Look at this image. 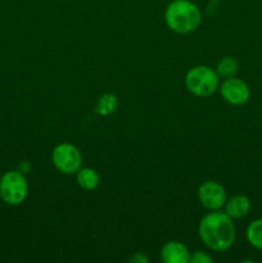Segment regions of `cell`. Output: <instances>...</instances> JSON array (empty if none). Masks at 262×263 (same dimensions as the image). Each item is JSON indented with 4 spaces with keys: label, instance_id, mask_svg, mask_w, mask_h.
<instances>
[{
    "label": "cell",
    "instance_id": "5",
    "mask_svg": "<svg viewBox=\"0 0 262 263\" xmlns=\"http://www.w3.org/2000/svg\"><path fill=\"white\" fill-rule=\"evenodd\" d=\"M51 162L59 172L72 175L82 167V154L73 144L61 143L51 152Z\"/></svg>",
    "mask_w": 262,
    "mask_h": 263
},
{
    "label": "cell",
    "instance_id": "2",
    "mask_svg": "<svg viewBox=\"0 0 262 263\" xmlns=\"http://www.w3.org/2000/svg\"><path fill=\"white\" fill-rule=\"evenodd\" d=\"M167 27L176 33H190L202 23V12L190 0H172L164 10Z\"/></svg>",
    "mask_w": 262,
    "mask_h": 263
},
{
    "label": "cell",
    "instance_id": "10",
    "mask_svg": "<svg viewBox=\"0 0 262 263\" xmlns=\"http://www.w3.org/2000/svg\"><path fill=\"white\" fill-rule=\"evenodd\" d=\"M77 184L81 189L86 190V192H91L99 186L100 176L94 168H89V167H81L79 171L76 172Z\"/></svg>",
    "mask_w": 262,
    "mask_h": 263
},
{
    "label": "cell",
    "instance_id": "8",
    "mask_svg": "<svg viewBox=\"0 0 262 263\" xmlns=\"http://www.w3.org/2000/svg\"><path fill=\"white\" fill-rule=\"evenodd\" d=\"M190 252L181 241H167L159 252V258L164 263H189Z\"/></svg>",
    "mask_w": 262,
    "mask_h": 263
},
{
    "label": "cell",
    "instance_id": "13",
    "mask_svg": "<svg viewBox=\"0 0 262 263\" xmlns=\"http://www.w3.org/2000/svg\"><path fill=\"white\" fill-rule=\"evenodd\" d=\"M246 238L253 248L262 251V218L252 221L246 231Z\"/></svg>",
    "mask_w": 262,
    "mask_h": 263
},
{
    "label": "cell",
    "instance_id": "6",
    "mask_svg": "<svg viewBox=\"0 0 262 263\" xmlns=\"http://www.w3.org/2000/svg\"><path fill=\"white\" fill-rule=\"evenodd\" d=\"M226 199V190L218 181L208 180L198 187V200L208 211H218L223 208Z\"/></svg>",
    "mask_w": 262,
    "mask_h": 263
},
{
    "label": "cell",
    "instance_id": "9",
    "mask_svg": "<svg viewBox=\"0 0 262 263\" xmlns=\"http://www.w3.org/2000/svg\"><path fill=\"white\" fill-rule=\"evenodd\" d=\"M225 211L223 212L233 220H240V218L246 217L251 210V200L247 195L236 194L226 199L225 205H223Z\"/></svg>",
    "mask_w": 262,
    "mask_h": 263
},
{
    "label": "cell",
    "instance_id": "1",
    "mask_svg": "<svg viewBox=\"0 0 262 263\" xmlns=\"http://www.w3.org/2000/svg\"><path fill=\"white\" fill-rule=\"evenodd\" d=\"M198 235L203 244L211 251H228L233 247L236 238L234 220L221 210L211 211L199 221Z\"/></svg>",
    "mask_w": 262,
    "mask_h": 263
},
{
    "label": "cell",
    "instance_id": "15",
    "mask_svg": "<svg viewBox=\"0 0 262 263\" xmlns=\"http://www.w3.org/2000/svg\"><path fill=\"white\" fill-rule=\"evenodd\" d=\"M130 261L134 263H146L149 261V258L146 256H144V253H134L133 256L130 257Z\"/></svg>",
    "mask_w": 262,
    "mask_h": 263
},
{
    "label": "cell",
    "instance_id": "11",
    "mask_svg": "<svg viewBox=\"0 0 262 263\" xmlns=\"http://www.w3.org/2000/svg\"><path fill=\"white\" fill-rule=\"evenodd\" d=\"M118 107V97L113 92H104L98 98V102L95 104V113L99 116H110L117 110Z\"/></svg>",
    "mask_w": 262,
    "mask_h": 263
},
{
    "label": "cell",
    "instance_id": "7",
    "mask_svg": "<svg viewBox=\"0 0 262 263\" xmlns=\"http://www.w3.org/2000/svg\"><path fill=\"white\" fill-rule=\"evenodd\" d=\"M220 94L226 103L231 105H243L251 98V89L248 84L236 76L223 80L218 86Z\"/></svg>",
    "mask_w": 262,
    "mask_h": 263
},
{
    "label": "cell",
    "instance_id": "3",
    "mask_svg": "<svg viewBox=\"0 0 262 263\" xmlns=\"http://www.w3.org/2000/svg\"><path fill=\"white\" fill-rule=\"evenodd\" d=\"M185 86L190 94L207 98L215 94L220 86V76L208 66H194L185 74Z\"/></svg>",
    "mask_w": 262,
    "mask_h": 263
},
{
    "label": "cell",
    "instance_id": "4",
    "mask_svg": "<svg viewBox=\"0 0 262 263\" xmlns=\"http://www.w3.org/2000/svg\"><path fill=\"white\" fill-rule=\"evenodd\" d=\"M28 195V184L25 174L18 170L7 171L0 177V198L8 205H20Z\"/></svg>",
    "mask_w": 262,
    "mask_h": 263
},
{
    "label": "cell",
    "instance_id": "16",
    "mask_svg": "<svg viewBox=\"0 0 262 263\" xmlns=\"http://www.w3.org/2000/svg\"><path fill=\"white\" fill-rule=\"evenodd\" d=\"M18 171H21L22 174H25V172H28V171H30V164H28L26 161H22L20 163V166H18Z\"/></svg>",
    "mask_w": 262,
    "mask_h": 263
},
{
    "label": "cell",
    "instance_id": "14",
    "mask_svg": "<svg viewBox=\"0 0 262 263\" xmlns=\"http://www.w3.org/2000/svg\"><path fill=\"white\" fill-rule=\"evenodd\" d=\"M213 258L208 253L202 251H197L193 254H190L189 263H212Z\"/></svg>",
    "mask_w": 262,
    "mask_h": 263
},
{
    "label": "cell",
    "instance_id": "12",
    "mask_svg": "<svg viewBox=\"0 0 262 263\" xmlns=\"http://www.w3.org/2000/svg\"><path fill=\"white\" fill-rule=\"evenodd\" d=\"M239 71V62L234 57H223L217 62L216 66V72L222 79H230V77L236 76Z\"/></svg>",
    "mask_w": 262,
    "mask_h": 263
}]
</instances>
